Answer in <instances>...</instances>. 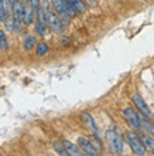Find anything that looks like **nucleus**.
<instances>
[{
	"instance_id": "393cba45",
	"label": "nucleus",
	"mask_w": 154,
	"mask_h": 156,
	"mask_svg": "<svg viewBox=\"0 0 154 156\" xmlns=\"http://www.w3.org/2000/svg\"><path fill=\"white\" fill-rule=\"evenodd\" d=\"M12 2H13V3H14V2H17V0H12Z\"/></svg>"
},
{
	"instance_id": "9b49d317",
	"label": "nucleus",
	"mask_w": 154,
	"mask_h": 156,
	"mask_svg": "<svg viewBox=\"0 0 154 156\" xmlns=\"http://www.w3.org/2000/svg\"><path fill=\"white\" fill-rule=\"evenodd\" d=\"M34 30H36V33L41 37H45V36H48V31H50V26L48 23H43L40 20H36V24H34Z\"/></svg>"
},
{
	"instance_id": "f3484780",
	"label": "nucleus",
	"mask_w": 154,
	"mask_h": 156,
	"mask_svg": "<svg viewBox=\"0 0 154 156\" xmlns=\"http://www.w3.org/2000/svg\"><path fill=\"white\" fill-rule=\"evenodd\" d=\"M71 2H72V4L75 6V9H77L78 14H84V13L88 10V6H86V3L84 0H71Z\"/></svg>"
},
{
	"instance_id": "4468645a",
	"label": "nucleus",
	"mask_w": 154,
	"mask_h": 156,
	"mask_svg": "<svg viewBox=\"0 0 154 156\" xmlns=\"http://www.w3.org/2000/svg\"><path fill=\"white\" fill-rule=\"evenodd\" d=\"M50 51V47L47 43H44V41H41V43H37L36 45V54L38 55V57H44V55H47Z\"/></svg>"
},
{
	"instance_id": "b1692460",
	"label": "nucleus",
	"mask_w": 154,
	"mask_h": 156,
	"mask_svg": "<svg viewBox=\"0 0 154 156\" xmlns=\"http://www.w3.org/2000/svg\"><path fill=\"white\" fill-rule=\"evenodd\" d=\"M23 2V4H26V3H31V0H21Z\"/></svg>"
},
{
	"instance_id": "412c9836",
	"label": "nucleus",
	"mask_w": 154,
	"mask_h": 156,
	"mask_svg": "<svg viewBox=\"0 0 154 156\" xmlns=\"http://www.w3.org/2000/svg\"><path fill=\"white\" fill-rule=\"evenodd\" d=\"M7 20V13H6V10H4L3 4H2V0H0V21H6Z\"/></svg>"
},
{
	"instance_id": "7ed1b4c3",
	"label": "nucleus",
	"mask_w": 154,
	"mask_h": 156,
	"mask_svg": "<svg viewBox=\"0 0 154 156\" xmlns=\"http://www.w3.org/2000/svg\"><path fill=\"white\" fill-rule=\"evenodd\" d=\"M123 118L129 126L134 131L142 129V121H140V112H136L133 108H125L123 109Z\"/></svg>"
},
{
	"instance_id": "aec40b11",
	"label": "nucleus",
	"mask_w": 154,
	"mask_h": 156,
	"mask_svg": "<svg viewBox=\"0 0 154 156\" xmlns=\"http://www.w3.org/2000/svg\"><path fill=\"white\" fill-rule=\"evenodd\" d=\"M89 139H91V142L93 144V146L98 149V152H101V151H102V142L99 140V138H98L96 135H92Z\"/></svg>"
},
{
	"instance_id": "39448f33",
	"label": "nucleus",
	"mask_w": 154,
	"mask_h": 156,
	"mask_svg": "<svg viewBox=\"0 0 154 156\" xmlns=\"http://www.w3.org/2000/svg\"><path fill=\"white\" fill-rule=\"evenodd\" d=\"M132 101H133L134 107L137 108V111L140 112V114H143L144 116H147V118H153V112H151L150 107L146 104V101L143 99V97L140 94H134L133 97H132Z\"/></svg>"
},
{
	"instance_id": "6ab92c4d",
	"label": "nucleus",
	"mask_w": 154,
	"mask_h": 156,
	"mask_svg": "<svg viewBox=\"0 0 154 156\" xmlns=\"http://www.w3.org/2000/svg\"><path fill=\"white\" fill-rule=\"evenodd\" d=\"M0 50H3V51H7L9 50L7 37H6V33H4L3 30H0Z\"/></svg>"
},
{
	"instance_id": "9d476101",
	"label": "nucleus",
	"mask_w": 154,
	"mask_h": 156,
	"mask_svg": "<svg viewBox=\"0 0 154 156\" xmlns=\"http://www.w3.org/2000/svg\"><path fill=\"white\" fill-rule=\"evenodd\" d=\"M62 142H64V146H65V149H67V152H68L69 156H82V155H85L78 145H74L72 142H69V140H62Z\"/></svg>"
},
{
	"instance_id": "f257e3e1",
	"label": "nucleus",
	"mask_w": 154,
	"mask_h": 156,
	"mask_svg": "<svg viewBox=\"0 0 154 156\" xmlns=\"http://www.w3.org/2000/svg\"><path fill=\"white\" fill-rule=\"evenodd\" d=\"M106 138V144H108V148H109L110 153L112 155H122L123 153V138L122 135L119 133V131L116 128H110L108 129L105 133Z\"/></svg>"
},
{
	"instance_id": "ddd939ff",
	"label": "nucleus",
	"mask_w": 154,
	"mask_h": 156,
	"mask_svg": "<svg viewBox=\"0 0 154 156\" xmlns=\"http://www.w3.org/2000/svg\"><path fill=\"white\" fill-rule=\"evenodd\" d=\"M140 138H142L143 144H144V146H146L147 151L154 152V138H153V135H150V133H144V135H142Z\"/></svg>"
},
{
	"instance_id": "4be33fe9",
	"label": "nucleus",
	"mask_w": 154,
	"mask_h": 156,
	"mask_svg": "<svg viewBox=\"0 0 154 156\" xmlns=\"http://www.w3.org/2000/svg\"><path fill=\"white\" fill-rule=\"evenodd\" d=\"M31 6L34 9V12H38V9L41 7V0H31Z\"/></svg>"
},
{
	"instance_id": "5701e85b",
	"label": "nucleus",
	"mask_w": 154,
	"mask_h": 156,
	"mask_svg": "<svg viewBox=\"0 0 154 156\" xmlns=\"http://www.w3.org/2000/svg\"><path fill=\"white\" fill-rule=\"evenodd\" d=\"M84 2H85L86 3V6H88V7H96L98 6V0H84Z\"/></svg>"
},
{
	"instance_id": "f03ea898",
	"label": "nucleus",
	"mask_w": 154,
	"mask_h": 156,
	"mask_svg": "<svg viewBox=\"0 0 154 156\" xmlns=\"http://www.w3.org/2000/svg\"><path fill=\"white\" fill-rule=\"evenodd\" d=\"M125 140L127 142V145L130 146V149H132V152L134 153V155L137 156H144L147 152L146 146H144V144H143L142 138L136 133V132H126L125 133Z\"/></svg>"
},
{
	"instance_id": "0eeeda50",
	"label": "nucleus",
	"mask_w": 154,
	"mask_h": 156,
	"mask_svg": "<svg viewBox=\"0 0 154 156\" xmlns=\"http://www.w3.org/2000/svg\"><path fill=\"white\" fill-rule=\"evenodd\" d=\"M78 146L81 148V151L85 155H88V156H96L98 153V149L93 146V144L91 142V139L89 138H84V136H79L78 138Z\"/></svg>"
},
{
	"instance_id": "dca6fc26",
	"label": "nucleus",
	"mask_w": 154,
	"mask_h": 156,
	"mask_svg": "<svg viewBox=\"0 0 154 156\" xmlns=\"http://www.w3.org/2000/svg\"><path fill=\"white\" fill-rule=\"evenodd\" d=\"M53 148H54V151H55L58 155L69 156L68 152H67V149H65V146H64V142H58V140H54V142H53Z\"/></svg>"
},
{
	"instance_id": "20e7f679",
	"label": "nucleus",
	"mask_w": 154,
	"mask_h": 156,
	"mask_svg": "<svg viewBox=\"0 0 154 156\" xmlns=\"http://www.w3.org/2000/svg\"><path fill=\"white\" fill-rule=\"evenodd\" d=\"M47 17H48L50 29L53 30L55 34H62V31H64V23H62V20L60 19V16H58L57 13L54 12V10H50V12H47Z\"/></svg>"
},
{
	"instance_id": "423d86ee",
	"label": "nucleus",
	"mask_w": 154,
	"mask_h": 156,
	"mask_svg": "<svg viewBox=\"0 0 154 156\" xmlns=\"http://www.w3.org/2000/svg\"><path fill=\"white\" fill-rule=\"evenodd\" d=\"M51 4H53V10L60 16V19L62 20V23H67V24H68L72 17L69 16L68 12H67L64 0H51Z\"/></svg>"
},
{
	"instance_id": "a211bd4d",
	"label": "nucleus",
	"mask_w": 154,
	"mask_h": 156,
	"mask_svg": "<svg viewBox=\"0 0 154 156\" xmlns=\"http://www.w3.org/2000/svg\"><path fill=\"white\" fill-rule=\"evenodd\" d=\"M64 3H65V7H67V12H68V14L71 17H75L78 14L77 12V9H75V6L72 4V2L71 0H64Z\"/></svg>"
},
{
	"instance_id": "f8f14e48",
	"label": "nucleus",
	"mask_w": 154,
	"mask_h": 156,
	"mask_svg": "<svg viewBox=\"0 0 154 156\" xmlns=\"http://www.w3.org/2000/svg\"><path fill=\"white\" fill-rule=\"evenodd\" d=\"M140 121H142L143 131H146L147 133H150V135L154 136V125L150 122V118H147V116H144L143 114H140Z\"/></svg>"
},
{
	"instance_id": "1a4fd4ad",
	"label": "nucleus",
	"mask_w": 154,
	"mask_h": 156,
	"mask_svg": "<svg viewBox=\"0 0 154 156\" xmlns=\"http://www.w3.org/2000/svg\"><path fill=\"white\" fill-rule=\"evenodd\" d=\"M36 17H37V13L34 12L31 3H26L24 4V13H23V24H26V26L33 24Z\"/></svg>"
},
{
	"instance_id": "2eb2a0df",
	"label": "nucleus",
	"mask_w": 154,
	"mask_h": 156,
	"mask_svg": "<svg viewBox=\"0 0 154 156\" xmlns=\"http://www.w3.org/2000/svg\"><path fill=\"white\" fill-rule=\"evenodd\" d=\"M36 45H37L36 36H27V37L24 38V50L26 51H31Z\"/></svg>"
},
{
	"instance_id": "6e6552de",
	"label": "nucleus",
	"mask_w": 154,
	"mask_h": 156,
	"mask_svg": "<svg viewBox=\"0 0 154 156\" xmlns=\"http://www.w3.org/2000/svg\"><path fill=\"white\" fill-rule=\"evenodd\" d=\"M81 119L84 122V125H85V128L91 132V135H98V126H96V122H95V118L91 115L89 112H82Z\"/></svg>"
}]
</instances>
